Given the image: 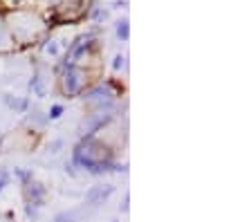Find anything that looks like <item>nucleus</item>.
Returning <instances> with one entry per match:
<instances>
[{
	"mask_svg": "<svg viewBox=\"0 0 251 222\" xmlns=\"http://www.w3.org/2000/svg\"><path fill=\"white\" fill-rule=\"evenodd\" d=\"M72 164L90 175H105V173H126V164H119L115 159V146L99 135L81 137L72 148Z\"/></svg>",
	"mask_w": 251,
	"mask_h": 222,
	"instance_id": "nucleus-1",
	"label": "nucleus"
},
{
	"mask_svg": "<svg viewBox=\"0 0 251 222\" xmlns=\"http://www.w3.org/2000/svg\"><path fill=\"white\" fill-rule=\"evenodd\" d=\"M119 97V90L112 81H97V83L88 85L78 99L83 101V106L92 110H103V112H115V101Z\"/></svg>",
	"mask_w": 251,
	"mask_h": 222,
	"instance_id": "nucleus-2",
	"label": "nucleus"
},
{
	"mask_svg": "<svg viewBox=\"0 0 251 222\" xmlns=\"http://www.w3.org/2000/svg\"><path fill=\"white\" fill-rule=\"evenodd\" d=\"M90 81H92V72L81 68L78 63H74L58 72V90H61L63 97H68V99H76L90 85Z\"/></svg>",
	"mask_w": 251,
	"mask_h": 222,
	"instance_id": "nucleus-3",
	"label": "nucleus"
},
{
	"mask_svg": "<svg viewBox=\"0 0 251 222\" xmlns=\"http://www.w3.org/2000/svg\"><path fill=\"white\" fill-rule=\"evenodd\" d=\"M115 122V112H103V110H92L81 119L78 123V139L81 137H92V135H99L101 130L110 126Z\"/></svg>",
	"mask_w": 251,
	"mask_h": 222,
	"instance_id": "nucleus-4",
	"label": "nucleus"
},
{
	"mask_svg": "<svg viewBox=\"0 0 251 222\" xmlns=\"http://www.w3.org/2000/svg\"><path fill=\"white\" fill-rule=\"evenodd\" d=\"M45 196H47V186L43 182L31 180L27 184H23V197H25V204H34L38 209H43L45 204Z\"/></svg>",
	"mask_w": 251,
	"mask_h": 222,
	"instance_id": "nucleus-5",
	"label": "nucleus"
},
{
	"mask_svg": "<svg viewBox=\"0 0 251 222\" xmlns=\"http://www.w3.org/2000/svg\"><path fill=\"white\" fill-rule=\"evenodd\" d=\"M115 193V184H94L92 189L85 193V206L88 209H97L103 202H108Z\"/></svg>",
	"mask_w": 251,
	"mask_h": 222,
	"instance_id": "nucleus-6",
	"label": "nucleus"
},
{
	"mask_svg": "<svg viewBox=\"0 0 251 222\" xmlns=\"http://www.w3.org/2000/svg\"><path fill=\"white\" fill-rule=\"evenodd\" d=\"M29 92L36 99H45L47 97V81L41 76V72H34L29 79Z\"/></svg>",
	"mask_w": 251,
	"mask_h": 222,
	"instance_id": "nucleus-7",
	"label": "nucleus"
},
{
	"mask_svg": "<svg viewBox=\"0 0 251 222\" xmlns=\"http://www.w3.org/2000/svg\"><path fill=\"white\" fill-rule=\"evenodd\" d=\"M2 103L14 112H27V108H29V101L25 97H14V95H2Z\"/></svg>",
	"mask_w": 251,
	"mask_h": 222,
	"instance_id": "nucleus-8",
	"label": "nucleus"
},
{
	"mask_svg": "<svg viewBox=\"0 0 251 222\" xmlns=\"http://www.w3.org/2000/svg\"><path fill=\"white\" fill-rule=\"evenodd\" d=\"M14 45V38H11V32H9V25L2 16H0V52H5V49H11Z\"/></svg>",
	"mask_w": 251,
	"mask_h": 222,
	"instance_id": "nucleus-9",
	"label": "nucleus"
},
{
	"mask_svg": "<svg viewBox=\"0 0 251 222\" xmlns=\"http://www.w3.org/2000/svg\"><path fill=\"white\" fill-rule=\"evenodd\" d=\"M115 32H117V38H119V41H124V43L130 38V27H128V18H121V21H117Z\"/></svg>",
	"mask_w": 251,
	"mask_h": 222,
	"instance_id": "nucleus-10",
	"label": "nucleus"
},
{
	"mask_svg": "<svg viewBox=\"0 0 251 222\" xmlns=\"http://www.w3.org/2000/svg\"><path fill=\"white\" fill-rule=\"evenodd\" d=\"M29 119H31V122H36L38 126H45V123H50V117H47V112L38 110V108H31Z\"/></svg>",
	"mask_w": 251,
	"mask_h": 222,
	"instance_id": "nucleus-11",
	"label": "nucleus"
},
{
	"mask_svg": "<svg viewBox=\"0 0 251 222\" xmlns=\"http://www.w3.org/2000/svg\"><path fill=\"white\" fill-rule=\"evenodd\" d=\"M14 177H18V182H21V186H23L34 180V173H31L29 169H14Z\"/></svg>",
	"mask_w": 251,
	"mask_h": 222,
	"instance_id": "nucleus-12",
	"label": "nucleus"
},
{
	"mask_svg": "<svg viewBox=\"0 0 251 222\" xmlns=\"http://www.w3.org/2000/svg\"><path fill=\"white\" fill-rule=\"evenodd\" d=\"M43 52L47 54V56H58V52H61V48H58V43L54 41V38H50V41L43 43Z\"/></svg>",
	"mask_w": 251,
	"mask_h": 222,
	"instance_id": "nucleus-13",
	"label": "nucleus"
},
{
	"mask_svg": "<svg viewBox=\"0 0 251 222\" xmlns=\"http://www.w3.org/2000/svg\"><path fill=\"white\" fill-rule=\"evenodd\" d=\"M11 184V171L7 166H0V193Z\"/></svg>",
	"mask_w": 251,
	"mask_h": 222,
	"instance_id": "nucleus-14",
	"label": "nucleus"
},
{
	"mask_svg": "<svg viewBox=\"0 0 251 222\" xmlns=\"http://www.w3.org/2000/svg\"><path fill=\"white\" fill-rule=\"evenodd\" d=\"M63 112H65V108L61 106V103H54L52 108H50V112H47V117H50V122H56V119H61Z\"/></svg>",
	"mask_w": 251,
	"mask_h": 222,
	"instance_id": "nucleus-15",
	"label": "nucleus"
},
{
	"mask_svg": "<svg viewBox=\"0 0 251 222\" xmlns=\"http://www.w3.org/2000/svg\"><path fill=\"white\" fill-rule=\"evenodd\" d=\"M112 70H115V72L126 70V56H124V54H117V56L112 58Z\"/></svg>",
	"mask_w": 251,
	"mask_h": 222,
	"instance_id": "nucleus-16",
	"label": "nucleus"
},
{
	"mask_svg": "<svg viewBox=\"0 0 251 222\" xmlns=\"http://www.w3.org/2000/svg\"><path fill=\"white\" fill-rule=\"evenodd\" d=\"M63 146H65V142H63V139H54V142L50 144V146H47V150H50V153H52V155H56Z\"/></svg>",
	"mask_w": 251,
	"mask_h": 222,
	"instance_id": "nucleus-17",
	"label": "nucleus"
},
{
	"mask_svg": "<svg viewBox=\"0 0 251 222\" xmlns=\"http://www.w3.org/2000/svg\"><path fill=\"white\" fill-rule=\"evenodd\" d=\"M105 16H108V11H105V9H94V11H92V18H94L97 23L105 21Z\"/></svg>",
	"mask_w": 251,
	"mask_h": 222,
	"instance_id": "nucleus-18",
	"label": "nucleus"
},
{
	"mask_svg": "<svg viewBox=\"0 0 251 222\" xmlns=\"http://www.w3.org/2000/svg\"><path fill=\"white\" fill-rule=\"evenodd\" d=\"M128 204H130V196L126 193L124 200H121V204H119V211H121V213H128Z\"/></svg>",
	"mask_w": 251,
	"mask_h": 222,
	"instance_id": "nucleus-19",
	"label": "nucleus"
},
{
	"mask_svg": "<svg viewBox=\"0 0 251 222\" xmlns=\"http://www.w3.org/2000/svg\"><path fill=\"white\" fill-rule=\"evenodd\" d=\"M112 222H117V220H112Z\"/></svg>",
	"mask_w": 251,
	"mask_h": 222,
	"instance_id": "nucleus-20",
	"label": "nucleus"
}]
</instances>
